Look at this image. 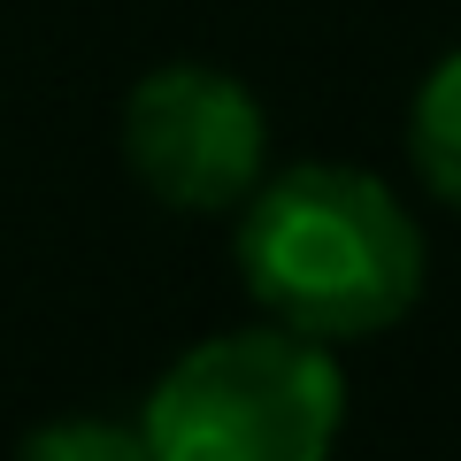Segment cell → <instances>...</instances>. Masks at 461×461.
<instances>
[{
	"label": "cell",
	"instance_id": "cell-3",
	"mask_svg": "<svg viewBox=\"0 0 461 461\" xmlns=\"http://www.w3.org/2000/svg\"><path fill=\"white\" fill-rule=\"evenodd\" d=\"M123 162L162 208L230 215L269 177V115L215 62H162L123 100Z\"/></svg>",
	"mask_w": 461,
	"mask_h": 461
},
{
	"label": "cell",
	"instance_id": "cell-5",
	"mask_svg": "<svg viewBox=\"0 0 461 461\" xmlns=\"http://www.w3.org/2000/svg\"><path fill=\"white\" fill-rule=\"evenodd\" d=\"M16 461H154L147 430L139 423H108V415H62V423H39L16 446Z\"/></svg>",
	"mask_w": 461,
	"mask_h": 461
},
{
	"label": "cell",
	"instance_id": "cell-1",
	"mask_svg": "<svg viewBox=\"0 0 461 461\" xmlns=\"http://www.w3.org/2000/svg\"><path fill=\"white\" fill-rule=\"evenodd\" d=\"M239 285L269 323H293L323 346L377 339L423 300V223L384 177L354 162H300L239 200L230 239Z\"/></svg>",
	"mask_w": 461,
	"mask_h": 461
},
{
	"label": "cell",
	"instance_id": "cell-2",
	"mask_svg": "<svg viewBox=\"0 0 461 461\" xmlns=\"http://www.w3.org/2000/svg\"><path fill=\"white\" fill-rule=\"evenodd\" d=\"M154 461H330L346 430V377L330 346L293 323L215 330L147 393Z\"/></svg>",
	"mask_w": 461,
	"mask_h": 461
},
{
	"label": "cell",
	"instance_id": "cell-4",
	"mask_svg": "<svg viewBox=\"0 0 461 461\" xmlns=\"http://www.w3.org/2000/svg\"><path fill=\"white\" fill-rule=\"evenodd\" d=\"M408 162L423 177L430 200L461 215V47L430 62V77L415 85V108H408Z\"/></svg>",
	"mask_w": 461,
	"mask_h": 461
}]
</instances>
